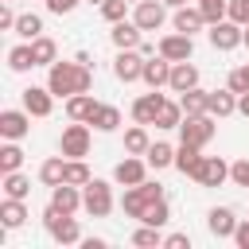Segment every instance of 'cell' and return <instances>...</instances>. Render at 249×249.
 Instances as JSON below:
<instances>
[{
  "mask_svg": "<svg viewBox=\"0 0 249 249\" xmlns=\"http://www.w3.org/2000/svg\"><path fill=\"white\" fill-rule=\"evenodd\" d=\"M47 86L54 97H70V93H89L93 74L82 62H51L47 66Z\"/></svg>",
  "mask_w": 249,
  "mask_h": 249,
  "instance_id": "cell-1",
  "label": "cell"
},
{
  "mask_svg": "<svg viewBox=\"0 0 249 249\" xmlns=\"http://www.w3.org/2000/svg\"><path fill=\"white\" fill-rule=\"evenodd\" d=\"M43 226H47V233H51L58 245H78V241H82V226H78V218L54 210V206L43 210Z\"/></svg>",
  "mask_w": 249,
  "mask_h": 249,
  "instance_id": "cell-2",
  "label": "cell"
},
{
  "mask_svg": "<svg viewBox=\"0 0 249 249\" xmlns=\"http://www.w3.org/2000/svg\"><path fill=\"white\" fill-rule=\"evenodd\" d=\"M82 210H86L89 218H105V214L113 210V187H109L105 179H89V183L82 187Z\"/></svg>",
  "mask_w": 249,
  "mask_h": 249,
  "instance_id": "cell-3",
  "label": "cell"
},
{
  "mask_svg": "<svg viewBox=\"0 0 249 249\" xmlns=\"http://www.w3.org/2000/svg\"><path fill=\"white\" fill-rule=\"evenodd\" d=\"M58 152H62L66 160H82V156H89V124H86V121L66 124L62 136H58Z\"/></svg>",
  "mask_w": 249,
  "mask_h": 249,
  "instance_id": "cell-4",
  "label": "cell"
},
{
  "mask_svg": "<svg viewBox=\"0 0 249 249\" xmlns=\"http://www.w3.org/2000/svg\"><path fill=\"white\" fill-rule=\"evenodd\" d=\"M206 35H210V47H214V51H237V47H241V39H245V27H241L237 19H230V16H226V19L210 23V31H206Z\"/></svg>",
  "mask_w": 249,
  "mask_h": 249,
  "instance_id": "cell-5",
  "label": "cell"
},
{
  "mask_svg": "<svg viewBox=\"0 0 249 249\" xmlns=\"http://www.w3.org/2000/svg\"><path fill=\"white\" fill-rule=\"evenodd\" d=\"M179 140H187V144H195V148H206V144L214 140V117H210V113H202V117H183Z\"/></svg>",
  "mask_w": 249,
  "mask_h": 249,
  "instance_id": "cell-6",
  "label": "cell"
},
{
  "mask_svg": "<svg viewBox=\"0 0 249 249\" xmlns=\"http://www.w3.org/2000/svg\"><path fill=\"white\" fill-rule=\"evenodd\" d=\"M163 19H167V4H163V0H140V4L132 8V23H136L140 31H160Z\"/></svg>",
  "mask_w": 249,
  "mask_h": 249,
  "instance_id": "cell-7",
  "label": "cell"
},
{
  "mask_svg": "<svg viewBox=\"0 0 249 249\" xmlns=\"http://www.w3.org/2000/svg\"><path fill=\"white\" fill-rule=\"evenodd\" d=\"M156 47H160V54H163V58H171V62H187V58L195 54V35L171 31V35H163Z\"/></svg>",
  "mask_w": 249,
  "mask_h": 249,
  "instance_id": "cell-8",
  "label": "cell"
},
{
  "mask_svg": "<svg viewBox=\"0 0 249 249\" xmlns=\"http://www.w3.org/2000/svg\"><path fill=\"white\" fill-rule=\"evenodd\" d=\"M148 179V160L144 156H124L117 167H113V183H121V187H136V183H144Z\"/></svg>",
  "mask_w": 249,
  "mask_h": 249,
  "instance_id": "cell-9",
  "label": "cell"
},
{
  "mask_svg": "<svg viewBox=\"0 0 249 249\" xmlns=\"http://www.w3.org/2000/svg\"><path fill=\"white\" fill-rule=\"evenodd\" d=\"M113 74H117V82H140V74H144V54H140L136 47H132V51H117Z\"/></svg>",
  "mask_w": 249,
  "mask_h": 249,
  "instance_id": "cell-10",
  "label": "cell"
},
{
  "mask_svg": "<svg viewBox=\"0 0 249 249\" xmlns=\"http://www.w3.org/2000/svg\"><path fill=\"white\" fill-rule=\"evenodd\" d=\"M31 132V113L27 109H4L0 113V136L4 140H23Z\"/></svg>",
  "mask_w": 249,
  "mask_h": 249,
  "instance_id": "cell-11",
  "label": "cell"
},
{
  "mask_svg": "<svg viewBox=\"0 0 249 249\" xmlns=\"http://www.w3.org/2000/svg\"><path fill=\"white\" fill-rule=\"evenodd\" d=\"M140 82H144L148 89H163V86L171 82V58H163V54L144 58V74H140Z\"/></svg>",
  "mask_w": 249,
  "mask_h": 249,
  "instance_id": "cell-12",
  "label": "cell"
},
{
  "mask_svg": "<svg viewBox=\"0 0 249 249\" xmlns=\"http://www.w3.org/2000/svg\"><path fill=\"white\" fill-rule=\"evenodd\" d=\"M163 93L160 89H152V93H140L136 101H132V121L136 124H156V117H160V109H163Z\"/></svg>",
  "mask_w": 249,
  "mask_h": 249,
  "instance_id": "cell-13",
  "label": "cell"
},
{
  "mask_svg": "<svg viewBox=\"0 0 249 249\" xmlns=\"http://www.w3.org/2000/svg\"><path fill=\"white\" fill-rule=\"evenodd\" d=\"M226 179H230V163L222 156H202V167H198L195 183L198 187H222Z\"/></svg>",
  "mask_w": 249,
  "mask_h": 249,
  "instance_id": "cell-14",
  "label": "cell"
},
{
  "mask_svg": "<svg viewBox=\"0 0 249 249\" xmlns=\"http://www.w3.org/2000/svg\"><path fill=\"white\" fill-rule=\"evenodd\" d=\"M23 109H27L31 117H51V109H54L51 86H27V89H23Z\"/></svg>",
  "mask_w": 249,
  "mask_h": 249,
  "instance_id": "cell-15",
  "label": "cell"
},
{
  "mask_svg": "<svg viewBox=\"0 0 249 249\" xmlns=\"http://www.w3.org/2000/svg\"><path fill=\"white\" fill-rule=\"evenodd\" d=\"M51 206L62 210V214H78V210H82V187H74V183L51 187Z\"/></svg>",
  "mask_w": 249,
  "mask_h": 249,
  "instance_id": "cell-16",
  "label": "cell"
},
{
  "mask_svg": "<svg viewBox=\"0 0 249 249\" xmlns=\"http://www.w3.org/2000/svg\"><path fill=\"white\" fill-rule=\"evenodd\" d=\"M198 86V66L187 58V62H171V82H167V89L171 93H187V89H195Z\"/></svg>",
  "mask_w": 249,
  "mask_h": 249,
  "instance_id": "cell-17",
  "label": "cell"
},
{
  "mask_svg": "<svg viewBox=\"0 0 249 249\" xmlns=\"http://www.w3.org/2000/svg\"><path fill=\"white\" fill-rule=\"evenodd\" d=\"M206 226H210L214 237H233V230H237V214H233L230 206H214V210L206 214Z\"/></svg>",
  "mask_w": 249,
  "mask_h": 249,
  "instance_id": "cell-18",
  "label": "cell"
},
{
  "mask_svg": "<svg viewBox=\"0 0 249 249\" xmlns=\"http://www.w3.org/2000/svg\"><path fill=\"white\" fill-rule=\"evenodd\" d=\"M109 39H113V47H117V51H132V47H140V43H144V39H140V27H136V23H128V19L113 23Z\"/></svg>",
  "mask_w": 249,
  "mask_h": 249,
  "instance_id": "cell-19",
  "label": "cell"
},
{
  "mask_svg": "<svg viewBox=\"0 0 249 249\" xmlns=\"http://www.w3.org/2000/svg\"><path fill=\"white\" fill-rule=\"evenodd\" d=\"M206 113H210V117H230V113H237V93H233L230 86H226V89H210Z\"/></svg>",
  "mask_w": 249,
  "mask_h": 249,
  "instance_id": "cell-20",
  "label": "cell"
},
{
  "mask_svg": "<svg viewBox=\"0 0 249 249\" xmlns=\"http://www.w3.org/2000/svg\"><path fill=\"white\" fill-rule=\"evenodd\" d=\"M202 148H195V144H187V140H179V148H175V167L183 171V175H198V167H202V156H198Z\"/></svg>",
  "mask_w": 249,
  "mask_h": 249,
  "instance_id": "cell-21",
  "label": "cell"
},
{
  "mask_svg": "<svg viewBox=\"0 0 249 249\" xmlns=\"http://www.w3.org/2000/svg\"><path fill=\"white\" fill-rule=\"evenodd\" d=\"M152 206V198L144 195V187L136 183V187H124V195H121V210L128 214V218H144V210Z\"/></svg>",
  "mask_w": 249,
  "mask_h": 249,
  "instance_id": "cell-22",
  "label": "cell"
},
{
  "mask_svg": "<svg viewBox=\"0 0 249 249\" xmlns=\"http://www.w3.org/2000/svg\"><path fill=\"white\" fill-rule=\"evenodd\" d=\"M23 222H27L23 198H8V195H4V202H0V226H4V230H19Z\"/></svg>",
  "mask_w": 249,
  "mask_h": 249,
  "instance_id": "cell-23",
  "label": "cell"
},
{
  "mask_svg": "<svg viewBox=\"0 0 249 249\" xmlns=\"http://www.w3.org/2000/svg\"><path fill=\"white\" fill-rule=\"evenodd\" d=\"M206 27V16L198 12V4L195 8H175V31H183V35H195V31H202Z\"/></svg>",
  "mask_w": 249,
  "mask_h": 249,
  "instance_id": "cell-24",
  "label": "cell"
},
{
  "mask_svg": "<svg viewBox=\"0 0 249 249\" xmlns=\"http://www.w3.org/2000/svg\"><path fill=\"white\" fill-rule=\"evenodd\" d=\"M93 109H97L93 93H70V97H66V117H70V121H86V124H89Z\"/></svg>",
  "mask_w": 249,
  "mask_h": 249,
  "instance_id": "cell-25",
  "label": "cell"
},
{
  "mask_svg": "<svg viewBox=\"0 0 249 249\" xmlns=\"http://www.w3.org/2000/svg\"><path fill=\"white\" fill-rule=\"evenodd\" d=\"M89 124H93L97 132H117V128H121V109H117V105H105V101H97V109H93Z\"/></svg>",
  "mask_w": 249,
  "mask_h": 249,
  "instance_id": "cell-26",
  "label": "cell"
},
{
  "mask_svg": "<svg viewBox=\"0 0 249 249\" xmlns=\"http://www.w3.org/2000/svg\"><path fill=\"white\" fill-rule=\"evenodd\" d=\"M206 101H210V89H187V93H179V105H183V117H202L206 113Z\"/></svg>",
  "mask_w": 249,
  "mask_h": 249,
  "instance_id": "cell-27",
  "label": "cell"
},
{
  "mask_svg": "<svg viewBox=\"0 0 249 249\" xmlns=\"http://www.w3.org/2000/svg\"><path fill=\"white\" fill-rule=\"evenodd\" d=\"M144 160H148V167H156V171H163V167H175V148H171L167 140H156V144L144 152Z\"/></svg>",
  "mask_w": 249,
  "mask_h": 249,
  "instance_id": "cell-28",
  "label": "cell"
},
{
  "mask_svg": "<svg viewBox=\"0 0 249 249\" xmlns=\"http://www.w3.org/2000/svg\"><path fill=\"white\" fill-rule=\"evenodd\" d=\"M19 167H23V148H19V140H4V148H0V175L19 171Z\"/></svg>",
  "mask_w": 249,
  "mask_h": 249,
  "instance_id": "cell-29",
  "label": "cell"
},
{
  "mask_svg": "<svg viewBox=\"0 0 249 249\" xmlns=\"http://www.w3.org/2000/svg\"><path fill=\"white\" fill-rule=\"evenodd\" d=\"M39 179H43L47 187H58V183L66 179V156H51V160H43Z\"/></svg>",
  "mask_w": 249,
  "mask_h": 249,
  "instance_id": "cell-30",
  "label": "cell"
},
{
  "mask_svg": "<svg viewBox=\"0 0 249 249\" xmlns=\"http://www.w3.org/2000/svg\"><path fill=\"white\" fill-rule=\"evenodd\" d=\"M31 51H35V66H51V62H58V47H54L51 35L31 39Z\"/></svg>",
  "mask_w": 249,
  "mask_h": 249,
  "instance_id": "cell-31",
  "label": "cell"
},
{
  "mask_svg": "<svg viewBox=\"0 0 249 249\" xmlns=\"http://www.w3.org/2000/svg\"><path fill=\"white\" fill-rule=\"evenodd\" d=\"M148 148H152V140H148V128H144V124H132V128L124 132V152H128V156H144Z\"/></svg>",
  "mask_w": 249,
  "mask_h": 249,
  "instance_id": "cell-32",
  "label": "cell"
},
{
  "mask_svg": "<svg viewBox=\"0 0 249 249\" xmlns=\"http://www.w3.org/2000/svg\"><path fill=\"white\" fill-rule=\"evenodd\" d=\"M8 66H12L16 74L31 70V66H35V51H31V43H19V47H12V51H8Z\"/></svg>",
  "mask_w": 249,
  "mask_h": 249,
  "instance_id": "cell-33",
  "label": "cell"
},
{
  "mask_svg": "<svg viewBox=\"0 0 249 249\" xmlns=\"http://www.w3.org/2000/svg\"><path fill=\"white\" fill-rule=\"evenodd\" d=\"M4 195H8V198H27V195H31V179H27L23 171H8V175H4Z\"/></svg>",
  "mask_w": 249,
  "mask_h": 249,
  "instance_id": "cell-34",
  "label": "cell"
},
{
  "mask_svg": "<svg viewBox=\"0 0 249 249\" xmlns=\"http://www.w3.org/2000/svg\"><path fill=\"white\" fill-rule=\"evenodd\" d=\"M16 35H23L27 43H31V39H39V35H43V16H35V12H23V16L16 19Z\"/></svg>",
  "mask_w": 249,
  "mask_h": 249,
  "instance_id": "cell-35",
  "label": "cell"
},
{
  "mask_svg": "<svg viewBox=\"0 0 249 249\" xmlns=\"http://www.w3.org/2000/svg\"><path fill=\"white\" fill-rule=\"evenodd\" d=\"M183 124V105L179 101H163L160 117H156V128H179Z\"/></svg>",
  "mask_w": 249,
  "mask_h": 249,
  "instance_id": "cell-36",
  "label": "cell"
},
{
  "mask_svg": "<svg viewBox=\"0 0 249 249\" xmlns=\"http://www.w3.org/2000/svg\"><path fill=\"white\" fill-rule=\"evenodd\" d=\"M140 222H148V226H160V230H163V226L171 222V206H167V198H156V202L144 210V218H140Z\"/></svg>",
  "mask_w": 249,
  "mask_h": 249,
  "instance_id": "cell-37",
  "label": "cell"
},
{
  "mask_svg": "<svg viewBox=\"0 0 249 249\" xmlns=\"http://www.w3.org/2000/svg\"><path fill=\"white\" fill-rule=\"evenodd\" d=\"M132 245H140V249H156V245H163V233H160V226H140L136 233H132Z\"/></svg>",
  "mask_w": 249,
  "mask_h": 249,
  "instance_id": "cell-38",
  "label": "cell"
},
{
  "mask_svg": "<svg viewBox=\"0 0 249 249\" xmlns=\"http://www.w3.org/2000/svg\"><path fill=\"white\" fill-rule=\"evenodd\" d=\"M93 175H89V167H86V160H66V179L62 183H74V187H86Z\"/></svg>",
  "mask_w": 249,
  "mask_h": 249,
  "instance_id": "cell-39",
  "label": "cell"
},
{
  "mask_svg": "<svg viewBox=\"0 0 249 249\" xmlns=\"http://www.w3.org/2000/svg\"><path fill=\"white\" fill-rule=\"evenodd\" d=\"M198 12L206 16V23H218L230 16V0H198Z\"/></svg>",
  "mask_w": 249,
  "mask_h": 249,
  "instance_id": "cell-40",
  "label": "cell"
},
{
  "mask_svg": "<svg viewBox=\"0 0 249 249\" xmlns=\"http://www.w3.org/2000/svg\"><path fill=\"white\" fill-rule=\"evenodd\" d=\"M101 8V19L105 23H121L124 16H128V0H105V4H97Z\"/></svg>",
  "mask_w": 249,
  "mask_h": 249,
  "instance_id": "cell-41",
  "label": "cell"
},
{
  "mask_svg": "<svg viewBox=\"0 0 249 249\" xmlns=\"http://www.w3.org/2000/svg\"><path fill=\"white\" fill-rule=\"evenodd\" d=\"M226 86H230V89H233L237 97H241V93H249V62H245V66H233V70H230V82H226Z\"/></svg>",
  "mask_w": 249,
  "mask_h": 249,
  "instance_id": "cell-42",
  "label": "cell"
},
{
  "mask_svg": "<svg viewBox=\"0 0 249 249\" xmlns=\"http://www.w3.org/2000/svg\"><path fill=\"white\" fill-rule=\"evenodd\" d=\"M230 179H233L237 187H249V160H233V163H230Z\"/></svg>",
  "mask_w": 249,
  "mask_h": 249,
  "instance_id": "cell-43",
  "label": "cell"
},
{
  "mask_svg": "<svg viewBox=\"0 0 249 249\" xmlns=\"http://www.w3.org/2000/svg\"><path fill=\"white\" fill-rule=\"evenodd\" d=\"M230 19H237L241 27H249V0H230Z\"/></svg>",
  "mask_w": 249,
  "mask_h": 249,
  "instance_id": "cell-44",
  "label": "cell"
},
{
  "mask_svg": "<svg viewBox=\"0 0 249 249\" xmlns=\"http://www.w3.org/2000/svg\"><path fill=\"white\" fill-rule=\"evenodd\" d=\"M78 4H82V0H47V12H51V16H70Z\"/></svg>",
  "mask_w": 249,
  "mask_h": 249,
  "instance_id": "cell-45",
  "label": "cell"
},
{
  "mask_svg": "<svg viewBox=\"0 0 249 249\" xmlns=\"http://www.w3.org/2000/svg\"><path fill=\"white\" fill-rule=\"evenodd\" d=\"M16 19H19V16H16V12L8 8V0H4V4H0V31H16Z\"/></svg>",
  "mask_w": 249,
  "mask_h": 249,
  "instance_id": "cell-46",
  "label": "cell"
},
{
  "mask_svg": "<svg viewBox=\"0 0 249 249\" xmlns=\"http://www.w3.org/2000/svg\"><path fill=\"white\" fill-rule=\"evenodd\" d=\"M163 245H167V249H191V237H187V233H167Z\"/></svg>",
  "mask_w": 249,
  "mask_h": 249,
  "instance_id": "cell-47",
  "label": "cell"
},
{
  "mask_svg": "<svg viewBox=\"0 0 249 249\" xmlns=\"http://www.w3.org/2000/svg\"><path fill=\"white\" fill-rule=\"evenodd\" d=\"M233 241H237L241 249H249V218H245V222H237V230H233Z\"/></svg>",
  "mask_w": 249,
  "mask_h": 249,
  "instance_id": "cell-48",
  "label": "cell"
},
{
  "mask_svg": "<svg viewBox=\"0 0 249 249\" xmlns=\"http://www.w3.org/2000/svg\"><path fill=\"white\" fill-rule=\"evenodd\" d=\"M86 249H105V237H82Z\"/></svg>",
  "mask_w": 249,
  "mask_h": 249,
  "instance_id": "cell-49",
  "label": "cell"
},
{
  "mask_svg": "<svg viewBox=\"0 0 249 249\" xmlns=\"http://www.w3.org/2000/svg\"><path fill=\"white\" fill-rule=\"evenodd\" d=\"M237 113H245V117H249V93H241V97H237Z\"/></svg>",
  "mask_w": 249,
  "mask_h": 249,
  "instance_id": "cell-50",
  "label": "cell"
},
{
  "mask_svg": "<svg viewBox=\"0 0 249 249\" xmlns=\"http://www.w3.org/2000/svg\"><path fill=\"white\" fill-rule=\"evenodd\" d=\"M163 4H167V8H183L187 0H163Z\"/></svg>",
  "mask_w": 249,
  "mask_h": 249,
  "instance_id": "cell-51",
  "label": "cell"
},
{
  "mask_svg": "<svg viewBox=\"0 0 249 249\" xmlns=\"http://www.w3.org/2000/svg\"><path fill=\"white\" fill-rule=\"evenodd\" d=\"M241 47H249V27H245V39H241Z\"/></svg>",
  "mask_w": 249,
  "mask_h": 249,
  "instance_id": "cell-52",
  "label": "cell"
},
{
  "mask_svg": "<svg viewBox=\"0 0 249 249\" xmlns=\"http://www.w3.org/2000/svg\"><path fill=\"white\" fill-rule=\"evenodd\" d=\"M89 4H105V0H89Z\"/></svg>",
  "mask_w": 249,
  "mask_h": 249,
  "instance_id": "cell-53",
  "label": "cell"
},
{
  "mask_svg": "<svg viewBox=\"0 0 249 249\" xmlns=\"http://www.w3.org/2000/svg\"><path fill=\"white\" fill-rule=\"evenodd\" d=\"M128 4H140V0H128Z\"/></svg>",
  "mask_w": 249,
  "mask_h": 249,
  "instance_id": "cell-54",
  "label": "cell"
},
{
  "mask_svg": "<svg viewBox=\"0 0 249 249\" xmlns=\"http://www.w3.org/2000/svg\"><path fill=\"white\" fill-rule=\"evenodd\" d=\"M8 4H12V0H8Z\"/></svg>",
  "mask_w": 249,
  "mask_h": 249,
  "instance_id": "cell-55",
  "label": "cell"
}]
</instances>
